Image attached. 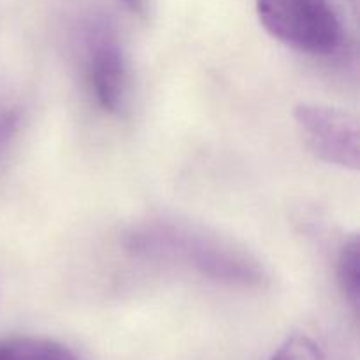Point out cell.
<instances>
[{
	"label": "cell",
	"instance_id": "2",
	"mask_svg": "<svg viewBox=\"0 0 360 360\" xmlns=\"http://www.w3.org/2000/svg\"><path fill=\"white\" fill-rule=\"evenodd\" d=\"M257 14L274 39L299 51L329 55L341 41L336 14L322 16L295 0H257Z\"/></svg>",
	"mask_w": 360,
	"mask_h": 360
},
{
	"label": "cell",
	"instance_id": "7",
	"mask_svg": "<svg viewBox=\"0 0 360 360\" xmlns=\"http://www.w3.org/2000/svg\"><path fill=\"white\" fill-rule=\"evenodd\" d=\"M271 360H330L329 355L304 334H294L276 350Z\"/></svg>",
	"mask_w": 360,
	"mask_h": 360
},
{
	"label": "cell",
	"instance_id": "9",
	"mask_svg": "<svg viewBox=\"0 0 360 360\" xmlns=\"http://www.w3.org/2000/svg\"><path fill=\"white\" fill-rule=\"evenodd\" d=\"M295 2L302 4L304 7L311 9L313 13L322 14V16H334V11L330 7L329 0H295Z\"/></svg>",
	"mask_w": 360,
	"mask_h": 360
},
{
	"label": "cell",
	"instance_id": "5",
	"mask_svg": "<svg viewBox=\"0 0 360 360\" xmlns=\"http://www.w3.org/2000/svg\"><path fill=\"white\" fill-rule=\"evenodd\" d=\"M0 360H77L63 345L51 340L23 338L0 345Z\"/></svg>",
	"mask_w": 360,
	"mask_h": 360
},
{
	"label": "cell",
	"instance_id": "1",
	"mask_svg": "<svg viewBox=\"0 0 360 360\" xmlns=\"http://www.w3.org/2000/svg\"><path fill=\"white\" fill-rule=\"evenodd\" d=\"M123 246L141 259L183 262L221 283L259 287L267 280L259 260L245 248L179 221L151 220L136 225L125 234Z\"/></svg>",
	"mask_w": 360,
	"mask_h": 360
},
{
	"label": "cell",
	"instance_id": "10",
	"mask_svg": "<svg viewBox=\"0 0 360 360\" xmlns=\"http://www.w3.org/2000/svg\"><path fill=\"white\" fill-rule=\"evenodd\" d=\"M120 2L125 4V7L136 14H146L150 7V0H120Z\"/></svg>",
	"mask_w": 360,
	"mask_h": 360
},
{
	"label": "cell",
	"instance_id": "3",
	"mask_svg": "<svg viewBox=\"0 0 360 360\" xmlns=\"http://www.w3.org/2000/svg\"><path fill=\"white\" fill-rule=\"evenodd\" d=\"M294 120L313 155L327 164L359 169V123L341 109L320 104H299Z\"/></svg>",
	"mask_w": 360,
	"mask_h": 360
},
{
	"label": "cell",
	"instance_id": "4",
	"mask_svg": "<svg viewBox=\"0 0 360 360\" xmlns=\"http://www.w3.org/2000/svg\"><path fill=\"white\" fill-rule=\"evenodd\" d=\"M90 46V70L95 97L104 111L120 112L127 97V65L122 48L104 27L95 28Z\"/></svg>",
	"mask_w": 360,
	"mask_h": 360
},
{
	"label": "cell",
	"instance_id": "6",
	"mask_svg": "<svg viewBox=\"0 0 360 360\" xmlns=\"http://www.w3.org/2000/svg\"><path fill=\"white\" fill-rule=\"evenodd\" d=\"M338 283L352 308L359 309L360 301V245L352 238L341 248L338 257Z\"/></svg>",
	"mask_w": 360,
	"mask_h": 360
},
{
	"label": "cell",
	"instance_id": "8",
	"mask_svg": "<svg viewBox=\"0 0 360 360\" xmlns=\"http://www.w3.org/2000/svg\"><path fill=\"white\" fill-rule=\"evenodd\" d=\"M14 125H16V116L7 109H0V144L13 134Z\"/></svg>",
	"mask_w": 360,
	"mask_h": 360
}]
</instances>
